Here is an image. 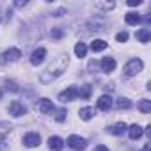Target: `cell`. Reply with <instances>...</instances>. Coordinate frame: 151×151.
<instances>
[{"mask_svg": "<svg viewBox=\"0 0 151 151\" xmlns=\"http://www.w3.org/2000/svg\"><path fill=\"white\" fill-rule=\"evenodd\" d=\"M130 7H137V6H140L142 4V0H128V2H126Z\"/></svg>", "mask_w": 151, "mask_h": 151, "instance_id": "cell-30", "label": "cell"}, {"mask_svg": "<svg viewBox=\"0 0 151 151\" xmlns=\"http://www.w3.org/2000/svg\"><path fill=\"white\" fill-rule=\"evenodd\" d=\"M142 68H144V62L140 59H130L124 64L123 73H124V77H133V75H137V73L142 71Z\"/></svg>", "mask_w": 151, "mask_h": 151, "instance_id": "cell-2", "label": "cell"}, {"mask_svg": "<svg viewBox=\"0 0 151 151\" xmlns=\"http://www.w3.org/2000/svg\"><path fill=\"white\" fill-rule=\"evenodd\" d=\"M36 110H37L39 114H50V112L55 110V107H53L52 100H48V98H41V100L36 103Z\"/></svg>", "mask_w": 151, "mask_h": 151, "instance_id": "cell-4", "label": "cell"}, {"mask_svg": "<svg viewBox=\"0 0 151 151\" xmlns=\"http://www.w3.org/2000/svg\"><path fill=\"white\" fill-rule=\"evenodd\" d=\"M23 144L27 147H37L41 144V135L36 133V132H29V133L23 135Z\"/></svg>", "mask_w": 151, "mask_h": 151, "instance_id": "cell-6", "label": "cell"}, {"mask_svg": "<svg viewBox=\"0 0 151 151\" xmlns=\"http://www.w3.org/2000/svg\"><path fill=\"white\" fill-rule=\"evenodd\" d=\"M137 107H139V110L142 114H149L151 112V100H140L137 103Z\"/></svg>", "mask_w": 151, "mask_h": 151, "instance_id": "cell-21", "label": "cell"}, {"mask_svg": "<svg viewBox=\"0 0 151 151\" xmlns=\"http://www.w3.org/2000/svg\"><path fill=\"white\" fill-rule=\"evenodd\" d=\"M9 114H11L13 117H20V116H25V114H27V107H25L22 101L14 100V101H11V105H9Z\"/></svg>", "mask_w": 151, "mask_h": 151, "instance_id": "cell-5", "label": "cell"}, {"mask_svg": "<svg viewBox=\"0 0 151 151\" xmlns=\"http://www.w3.org/2000/svg\"><path fill=\"white\" fill-rule=\"evenodd\" d=\"M80 119H84V121H89V119H93V116H94V109L93 107H84V109H80Z\"/></svg>", "mask_w": 151, "mask_h": 151, "instance_id": "cell-19", "label": "cell"}, {"mask_svg": "<svg viewBox=\"0 0 151 151\" xmlns=\"http://www.w3.org/2000/svg\"><path fill=\"white\" fill-rule=\"evenodd\" d=\"M116 107H117L119 110H123V109H130V107H132V101H130L128 98H119V100L116 101Z\"/></svg>", "mask_w": 151, "mask_h": 151, "instance_id": "cell-23", "label": "cell"}, {"mask_svg": "<svg viewBox=\"0 0 151 151\" xmlns=\"http://www.w3.org/2000/svg\"><path fill=\"white\" fill-rule=\"evenodd\" d=\"M128 130V126H126V123H116V124H112L110 128H109V132L112 133V135H123L124 132Z\"/></svg>", "mask_w": 151, "mask_h": 151, "instance_id": "cell-14", "label": "cell"}, {"mask_svg": "<svg viewBox=\"0 0 151 151\" xmlns=\"http://www.w3.org/2000/svg\"><path fill=\"white\" fill-rule=\"evenodd\" d=\"M66 114H68V112H66V109H59V110H57V114H55V121L62 123V121L66 119Z\"/></svg>", "mask_w": 151, "mask_h": 151, "instance_id": "cell-27", "label": "cell"}, {"mask_svg": "<svg viewBox=\"0 0 151 151\" xmlns=\"http://www.w3.org/2000/svg\"><path fill=\"white\" fill-rule=\"evenodd\" d=\"M6 89H7V91H13V93H18V91H20V87H18L13 80H6Z\"/></svg>", "mask_w": 151, "mask_h": 151, "instance_id": "cell-26", "label": "cell"}, {"mask_svg": "<svg viewBox=\"0 0 151 151\" xmlns=\"http://www.w3.org/2000/svg\"><path fill=\"white\" fill-rule=\"evenodd\" d=\"M2 57H4V60H18L20 57H22V52L18 50V48H9V50H6L4 53H2Z\"/></svg>", "mask_w": 151, "mask_h": 151, "instance_id": "cell-13", "label": "cell"}, {"mask_svg": "<svg viewBox=\"0 0 151 151\" xmlns=\"http://www.w3.org/2000/svg\"><path fill=\"white\" fill-rule=\"evenodd\" d=\"M48 147H50L52 151H60V149L64 147V140H62L60 137L53 135V137H50V139H48Z\"/></svg>", "mask_w": 151, "mask_h": 151, "instance_id": "cell-12", "label": "cell"}, {"mask_svg": "<svg viewBox=\"0 0 151 151\" xmlns=\"http://www.w3.org/2000/svg\"><path fill=\"white\" fill-rule=\"evenodd\" d=\"M142 151H151V144H149V142H147V144H146V146H144V147H142Z\"/></svg>", "mask_w": 151, "mask_h": 151, "instance_id": "cell-32", "label": "cell"}, {"mask_svg": "<svg viewBox=\"0 0 151 151\" xmlns=\"http://www.w3.org/2000/svg\"><path fill=\"white\" fill-rule=\"evenodd\" d=\"M98 109L100 110H103V112H107V110H110V107H112V96H109V94H103V96H100V100H98Z\"/></svg>", "mask_w": 151, "mask_h": 151, "instance_id": "cell-10", "label": "cell"}, {"mask_svg": "<svg viewBox=\"0 0 151 151\" xmlns=\"http://www.w3.org/2000/svg\"><path fill=\"white\" fill-rule=\"evenodd\" d=\"M116 41H119V43H126L128 41V32H117L116 34Z\"/></svg>", "mask_w": 151, "mask_h": 151, "instance_id": "cell-28", "label": "cell"}, {"mask_svg": "<svg viewBox=\"0 0 151 151\" xmlns=\"http://www.w3.org/2000/svg\"><path fill=\"white\" fill-rule=\"evenodd\" d=\"M91 93H93V87H91L89 84H84V86L78 89V96H80L82 100H89V98H91Z\"/></svg>", "mask_w": 151, "mask_h": 151, "instance_id": "cell-18", "label": "cell"}, {"mask_svg": "<svg viewBox=\"0 0 151 151\" xmlns=\"http://www.w3.org/2000/svg\"><path fill=\"white\" fill-rule=\"evenodd\" d=\"M105 25H107V22H105L103 18H101V20H98V18H96V20H91V22H89V27H94L93 30H103V29H105Z\"/></svg>", "mask_w": 151, "mask_h": 151, "instance_id": "cell-22", "label": "cell"}, {"mask_svg": "<svg viewBox=\"0 0 151 151\" xmlns=\"http://www.w3.org/2000/svg\"><path fill=\"white\" fill-rule=\"evenodd\" d=\"M50 36H52L53 39H57V41H59V39H62V36H64V30H62V29H59V27H53V29L50 30Z\"/></svg>", "mask_w": 151, "mask_h": 151, "instance_id": "cell-25", "label": "cell"}, {"mask_svg": "<svg viewBox=\"0 0 151 151\" xmlns=\"http://www.w3.org/2000/svg\"><path fill=\"white\" fill-rule=\"evenodd\" d=\"M124 22H126L128 25H139V23H140V14H139V13L130 11V13H126V14H124Z\"/></svg>", "mask_w": 151, "mask_h": 151, "instance_id": "cell-15", "label": "cell"}, {"mask_svg": "<svg viewBox=\"0 0 151 151\" xmlns=\"http://www.w3.org/2000/svg\"><path fill=\"white\" fill-rule=\"evenodd\" d=\"M107 46H109V43L103 41V39H94V41L91 43V50H93V52H103Z\"/></svg>", "mask_w": 151, "mask_h": 151, "instance_id": "cell-16", "label": "cell"}, {"mask_svg": "<svg viewBox=\"0 0 151 151\" xmlns=\"http://www.w3.org/2000/svg\"><path fill=\"white\" fill-rule=\"evenodd\" d=\"M135 37H137L140 43H147V41L151 39V32H149V29H140V30L135 34Z\"/></svg>", "mask_w": 151, "mask_h": 151, "instance_id": "cell-17", "label": "cell"}, {"mask_svg": "<svg viewBox=\"0 0 151 151\" xmlns=\"http://www.w3.org/2000/svg\"><path fill=\"white\" fill-rule=\"evenodd\" d=\"M96 6H98L100 9H105V11H109V9H114V6H116V4H114V2H109V4H101V2H98Z\"/></svg>", "mask_w": 151, "mask_h": 151, "instance_id": "cell-29", "label": "cell"}, {"mask_svg": "<svg viewBox=\"0 0 151 151\" xmlns=\"http://www.w3.org/2000/svg\"><path fill=\"white\" fill-rule=\"evenodd\" d=\"M144 132H146L147 135H151V126H146V130H144Z\"/></svg>", "mask_w": 151, "mask_h": 151, "instance_id": "cell-35", "label": "cell"}, {"mask_svg": "<svg viewBox=\"0 0 151 151\" xmlns=\"http://www.w3.org/2000/svg\"><path fill=\"white\" fill-rule=\"evenodd\" d=\"M75 55H77L78 59H82V57L87 55V46H86V43H77V45H75Z\"/></svg>", "mask_w": 151, "mask_h": 151, "instance_id": "cell-20", "label": "cell"}, {"mask_svg": "<svg viewBox=\"0 0 151 151\" xmlns=\"http://www.w3.org/2000/svg\"><path fill=\"white\" fill-rule=\"evenodd\" d=\"M142 133H144V128H142V126H139V124L128 126V135H130L132 140H139V139L142 137Z\"/></svg>", "mask_w": 151, "mask_h": 151, "instance_id": "cell-11", "label": "cell"}, {"mask_svg": "<svg viewBox=\"0 0 151 151\" xmlns=\"http://www.w3.org/2000/svg\"><path fill=\"white\" fill-rule=\"evenodd\" d=\"M68 146L71 149H77V151H84L87 147V140L80 135H69L68 137Z\"/></svg>", "mask_w": 151, "mask_h": 151, "instance_id": "cell-3", "label": "cell"}, {"mask_svg": "<svg viewBox=\"0 0 151 151\" xmlns=\"http://www.w3.org/2000/svg\"><path fill=\"white\" fill-rule=\"evenodd\" d=\"M25 4H27V2H25V0H23V2H16L14 6H18V7H22V6H25Z\"/></svg>", "mask_w": 151, "mask_h": 151, "instance_id": "cell-34", "label": "cell"}, {"mask_svg": "<svg viewBox=\"0 0 151 151\" xmlns=\"http://www.w3.org/2000/svg\"><path fill=\"white\" fill-rule=\"evenodd\" d=\"M2 96H4V91H2V89H0V100H2Z\"/></svg>", "mask_w": 151, "mask_h": 151, "instance_id": "cell-37", "label": "cell"}, {"mask_svg": "<svg viewBox=\"0 0 151 151\" xmlns=\"http://www.w3.org/2000/svg\"><path fill=\"white\" fill-rule=\"evenodd\" d=\"M11 128H13V126H11L9 123H6V121H4V123H0V139H4V137L11 132Z\"/></svg>", "mask_w": 151, "mask_h": 151, "instance_id": "cell-24", "label": "cell"}, {"mask_svg": "<svg viewBox=\"0 0 151 151\" xmlns=\"http://www.w3.org/2000/svg\"><path fill=\"white\" fill-rule=\"evenodd\" d=\"M77 98H78V89L75 87V86L68 87L66 91H62V93L59 94V100H60L62 103H66V101H73V100H77Z\"/></svg>", "mask_w": 151, "mask_h": 151, "instance_id": "cell-7", "label": "cell"}, {"mask_svg": "<svg viewBox=\"0 0 151 151\" xmlns=\"http://www.w3.org/2000/svg\"><path fill=\"white\" fill-rule=\"evenodd\" d=\"M6 149H7V146H6V144H2V146H0V151H6Z\"/></svg>", "mask_w": 151, "mask_h": 151, "instance_id": "cell-36", "label": "cell"}, {"mask_svg": "<svg viewBox=\"0 0 151 151\" xmlns=\"http://www.w3.org/2000/svg\"><path fill=\"white\" fill-rule=\"evenodd\" d=\"M62 14H64V9H59V11H57L53 16H62Z\"/></svg>", "mask_w": 151, "mask_h": 151, "instance_id": "cell-33", "label": "cell"}, {"mask_svg": "<svg viewBox=\"0 0 151 151\" xmlns=\"http://www.w3.org/2000/svg\"><path fill=\"white\" fill-rule=\"evenodd\" d=\"M94 151H110V149H109L107 146H103V144H100V146H96V147H94Z\"/></svg>", "mask_w": 151, "mask_h": 151, "instance_id": "cell-31", "label": "cell"}, {"mask_svg": "<svg viewBox=\"0 0 151 151\" xmlns=\"http://www.w3.org/2000/svg\"><path fill=\"white\" fill-rule=\"evenodd\" d=\"M68 62H69V59H68V55H59V57H55L53 59V62L39 75V80H41V84H50V82H53L57 77H60V75L66 71V66H68Z\"/></svg>", "mask_w": 151, "mask_h": 151, "instance_id": "cell-1", "label": "cell"}, {"mask_svg": "<svg viewBox=\"0 0 151 151\" xmlns=\"http://www.w3.org/2000/svg\"><path fill=\"white\" fill-rule=\"evenodd\" d=\"M100 66H101V69L105 73H112L116 69V59L114 57H103L101 62H100Z\"/></svg>", "mask_w": 151, "mask_h": 151, "instance_id": "cell-9", "label": "cell"}, {"mask_svg": "<svg viewBox=\"0 0 151 151\" xmlns=\"http://www.w3.org/2000/svg\"><path fill=\"white\" fill-rule=\"evenodd\" d=\"M45 57H46V50H45V48H37V50H34L32 55H30V64H32V66H39V64H43Z\"/></svg>", "mask_w": 151, "mask_h": 151, "instance_id": "cell-8", "label": "cell"}]
</instances>
